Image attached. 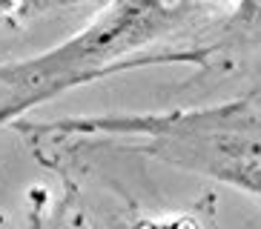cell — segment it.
I'll list each match as a JSON object with an SVG mask.
<instances>
[{
	"label": "cell",
	"mask_w": 261,
	"mask_h": 229,
	"mask_svg": "<svg viewBox=\"0 0 261 229\" xmlns=\"http://www.w3.org/2000/svg\"><path fill=\"white\" fill-rule=\"evenodd\" d=\"M63 132H121L152 140L158 158L224 181L261 198V112L247 103L135 118H95L58 123Z\"/></svg>",
	"instance_id": "1"
},
{
	"label": "cell",
	"mask_w": 261,
	"mask_h": 229,
	"mask_svg": "<svg viewBox=\"0 0 261 229\" xmlns=\"http://www.w3.org/2000/svg\"><path fill=\"white\" fill-rule=\"evenodd\" d=\"M178 3L181 0H118L100 20L55 52L0 66V121L38 106L61 89L115 72V54L155 38Z\"/></svg>",
	"instance_id": "2"
}]
</instances>
